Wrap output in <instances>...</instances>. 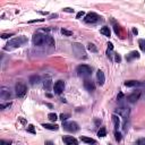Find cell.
<instances>
[{"label": "cell", "mask_w": 145, "mask_h": 145, "mask_svg": "<svg viewBox=\"0 0 145 145\" xmlns=\"http://www.w3.org/2000/svg\"><path fill=\"white\" fill-rule=\"evenodd\" d=\"M64 88H65V82L64 81H58L54 83L53 85V91L56 94H61L64 92Z\"/></svg>", "instance_id": "cell-10"}, {"label": "cell", "mask_w": 145, "mask_h": 145, "mask_svg": "<svg viewBox=\"0 0 145 145\" xmlns=\"http://www.w3.org/2000/svg\"><path fill=\"white\" fill-rule=\"evenodd\" d=\"M45 41H47V35H42V34H36L33 35L32 38V42L34 45H38V47H41V45L45 44Z\"/></svg>", "instance_id": "cell-6"}, {"label": "cell", "mask_w": 145, "mask_h": 145, "mask_svg": "<svg viewBox=\"0 0 145 145\" xmlns=\"http://www.w3.org/2000/svg\"><path fill=\"white\" fill-rule=\"evenodd\" d=\"M76 72L82 77H87L92 75V68L90 66H87V65H79V66H77Z\"/></svg>", "instance_id": "cell-2"}, {"label": "cell", "mask_w": 145, "mask_h": 145, "mask_svg": "<svg viewBox=\"0 0 145 145\" xmlns=\"http://www.w3.org/2000/svg\"><path fill=\"white\" fill-rule=\"evenodd\" d=\"M27 132H29V133H32V134H35L34 126H33V125H30V126H29V128H27Z\"/></svg>", "instance_id": "cell-32"}, {"label": "cell", "mask_w": 145, "mask_h": 145, "mask_svg": "<svg viewBox=\"0 0 145 145\" xmlns=\"http://www.w3.org/2000/svg\"><path fill=\"white\" fill-rule=\"evenodd\" d=\"M81 141L84 142V143H87V144H95L96 143L95 140H93V138H91V137H87V136H81Z\"/></svg>", "instance_id": "cell-19"}, {"label": "cell", "mask_w": 145, "mask_h": 145, "mask_svg": "<svg viewBox=\"0 0 145 145\" xmlns=\"http://www.w3.org/2000/svg\"><path fill=\"white\" fill-rule=\"evenodd\" d=\"M98 136L99 137H106L107 136V129H106V127H101L100 129H99Z\"/></svg>", "instance_id": "cell-22"}, {"label": "cell", "mask_w": 145, "mask_h": 145, "mask_svg": "<svg viewBox=\"0 0 145 145\" xmlns=\"http://www.w3.org/2000/svg\"><path fill=\"white\" fill-rule=\"evenodd\" d=\"M112 122H113V126H115V129L116 130H118V128L120 127V118H119V116H117V115H112Z\"/></svg>", "instance_id": "cell-16"}, {"label": "cell", "mask_w": 145, "mask_h": 145, "mask_svg": "<svg viewBox=\"0 0 145 145\" xmlns=\"http://www.w3.org/2000/svg\"><path fill=\"white\" fill-rule=\"evenodd\" d=\"M83 16H85V13H84V11H78V13H77V15H76V18H81V17H83Z\"/></svg>", "instance_id": "cell-38"}, {"label": "cell", "mask_w": 145, "mask_h": 145, "mask_svg": "<svg viewBox=\"0 0 145 145\" xmlns=\"http://www.w3.org/2000/svg\"><path fill=\"white\" fill-rule=\"evenodd\" d=\"M57 17H58V14H53L50 16V19H53V18H57Z\"/></svg>", "instance_id": "cell-43"}, {"label": "cell", "mask_w": 145, "mask_h": 145, "mask_svg": "<svg viewBox=\"0 0 145 145\" xmlns=\"http://www.w3.org/2000/svg\"><path fill=\"white\" fill-rule=\"evenodd\" d=\"M116 112L118 113V116H121L122 118L127 119L129 116V112H130V109L128 107H120L118 109H116Z\"/></svg>", "instance_id": "cell-9"}, {"label": "cell", "mask_w": 145, "mask_h": 145, "mask_svg": "<svg viewBox=\"0 0 145 145\" xmlns=\"http://www.w3.org/2000/svg\"><path fill=\"white\" fill-rule=\"evenodd\" d=\"M125 86H127V87H134V86H138L140 85V83L137 81H126L124 83Z\"/></svg>", "instance_id": "cell-20"}, {"label": "cell", "mask_w": 145, "mask_h": 145, "mask_svg": "<svg viewBox=\"0 0 145 145\" xmlns=\"http://www.w3.org/2000/svg\"><path fill=\"white\" fill-rule=\"evenodd\" d=\"M40 82V76H38V75H32L30 77V83L32 85H34V84H36V83H39Z\"/></svg>", "instance_id": "cell-21"}, {"label": "cell", "mask_w": 145, "mask_h": 145, "mask_svg": "<svg viewBox=\"0 0 145 145\" xmlns=\"http://www.w3.org/2000/svg\"><path fill=\"white\" fill-rule=\"evenodd\" d=\"M100 20H101V17L99 16L96 13H88V14H86L84 17V22L87 24H95Z\"/></svg>", "instance_id": "cell-5"}, {"label": "cell", "mask_w": 145, "mask_h": 145, "mask_svg": "<svg viewBox=\"0 0 145 145\" xmlns=\"http://www.w3.org/2000/svg\"><path fill=\"white\" fill-rule=\"evenodd\" d=\"M138 45H140L141 50L143 52H145V40L144 39H140V40H138Z\"/></svg>", "instance_id": "cell-25"}, {"label": "cell", "mask_w": 145, "mask_h": 145, "mask_svg": "<svg viewBox=\"0 0 145 145\" xmlns=\"http://www.w3.org/2000/svg\"><path fill=\"white\" fill-rule=\"evenodd\" d=\"M10 107H11V103H6V104H1V106H0V109L5 110L6 108H10Z\"/></svg>", "instance_id": "cell-34"}, {"label": "cell", "mask_w": 145, "mask_h": 145, "mask_svg": "<svg viewBox=\"0 0 145 145\" xmlns=\"http://www.w3.org/2000/svg\"><path fill=\"white\" fill-rule=\"evenodd\" d=\"M115 138L117 142H120L121 141V134L118 132V130H115Z\"/></svg>", "instance_id": "cell-29"}, {"label": "cell", "mask_w": 145, "mask_h": 145, "mask_svg": "<svg viewBox=\"0 0 145 145\" xmlns=\"http://www.w3.org/2000/svg\"><path fill=\"white\" fill-rule=\"evenodd\" d=\"M48 118L50 119V121H56V120L58 119V116L56 115V113L51 112V113H49V115H48Z\"/></svg>", "instance_id": "cell-26"}, {"label": "cell", "mask_w": 145, "mask_h": 145, "mask_svg": "<svg viewBox=\"0 0 145 145\" xmlns=\"http://www.w3.org/2000/svg\"><path fill=\"white\" fill-rule=\"evenodd\" d=\"M63 127L65 130L70 132V133H75L79 129V126L75 121H64L63 122Z\"/></svg>", "instance_id": "cell-4"}, {"label": "cell", "mask_w": 145, "mask_h": 145, "mask_svg": "<svg viewBox=\"0 0 145 145\" xmlns=\"http://www.w3.org/2000/svg\"><path fill=\"white\" fill-rule=\"evenodd\" d=\"M95 124H96V125H100V124H101V120H99V119H95Z\"/></svg>", "instance_id": "cell-46"}, {"label": "cell", "mask_w": 145, "mask_h": 145, "mask_svg": "<svg viewBox=\"0 0 145 145\" xmlns=\"http://www.w3.org/2000/svg\"><path fill=\"white\" fill-rule=\"evenodd\" d=\"M108 145H112V144H110V143H109V144H108Z\"/></svg>", "instance_id": "cell-47"}, {"label": "cell", "mask_w": 145, "mask_h": 145, "mask_svg": "<svg viewBox=\"0 0 145 145\" xmlns=\"http://www.w3.org/2000/svg\"><path fill=\"white\" fill-rule=\"evenodd\" d=\"M15 92H16V95L18 98H23L25 96L26 92H27V87L24 83L18 82L16 85H15Z\"/></svg>", "instance_id": "cell-3"}, {"label": "cell", "mask_w": 145, "mask_h": 145, "mask_svg": "<svg viewBox=\"0 0 145 145\" xmlns=\"http://www.w3.org/2000/svg\"><path fill=\"white\" fill-rule=\"evenodd\" d=\"M138 58H140V53L137 51H132L126 56V60L127 61H132L133 59H138Z\"/></svg>", "instance_id": "cell-15"}, {"label": "cell", "mask_w": 145, "mask_h": 145, "mask_svg": "<svg viewBox=\"0 0 145 145\" xmlns=\"http://www.w3.org/2000/svg\"><path fill=\"white\" fill-rule=\"evenodd\" d=\"M14 33H9V34H7V33H4V34H1V38L2 39H8L9 36H13Z\"/></svg>", "instance_id": "cell-35"}, {"label": "cell", "mask_w": 145, "mask_h": 145, "mask_svg": "<svg viewBox=\"0 0 145 145\" xmlns=\"http://www.w3.org/2000/svg\"><path fill=\"white\" fill-rule=\"evenodd\" d=\"M108 50H113V44L112 43H108Z\"/></svg>", "instance_id": "cell-41"}, {"label": "cell", "mask_w": 145, "mask_h": 145, "mask_svg": "<svg viewBox=\"0 0 145 145\" xmlns=\"http://www.w3.org/2000/svg\"><path fill=\"white\" fill-rule=\"evenodd\" d=\"M113 30H115V32H116V34L118 35V34H120V27L117 25V24H115V26H113Z\"/></svg>", "instance_id": "cell-33"}, {"label": "cell", "mask_w": 145, "mask_h": 145, "mask_svg": "<svg viewBox=\"0 0 145 145\" xmlns=\"http://www.w3.org/2000/svg\"><path fill=\"white\" fill-rule=\"evenodd\" d=\"M26 42H27V39L25 38V36H17V38L11 39L10 41L7 43L8 47L6 48V49H8V48H18V47H22V45H23L24 43H26Z\"/></svg>", "instance_id": "cell-1"}, {"label": "cell", "mask_w": 145, "mask_h": 145, "mask_svg": "<svg viewBox=\"0 0 145 145\" xmlns=\"http://www.w3.org/2000/svg\"><path fill=\"white\" fill-rule=\"evenodd\" d=\"M96 79H98V84L100 86H102L106 82V76H104V73L102 70H98L96 73Z\"/></svg>", "instance_id": "cell-13"}, {"label": "cell", "mask_w": 145, "mask_h": 145, "mask_svg": "<svg viewBox=\"0 0 145 145\" xmlns=\"http://www.w3.org/2000/svg\"><path fill=\"white\" fill-rule=\"evenodd\" d=\"M122 99H124V94H122L121 92H120V93L118 94V96H117V101H121Z\"/></svg>", "instance_id": "cell-40"}, {"label": "cell", "mask_w": 145, "mask_h": 145, "mask_svg": "<svg viewBox=\"0 0 145 145\" xmlns=\"http://www.w3.org/2000/svg\"><path fill=\"white\" fill-rule=\"evenodd\" d=\"M115 61L116 63H120V61H121V57H120L118 53H115Z\"/></svg>", "instance_id": "cell-36"}, {"label": "cell", "mask_w": 145, "mask_h": 145, "mask_svg": "<svg viewBox=\"0 0 145 145\" xmlns=\"http://www.w3.org/2000/svg\"><path fill=\"white\" fill-rule=\"evenodd\" d=\"M87 50L91 51V52H98V48L95 47L93 43H88L87 44Z\"/></svg>", "instance_id": "cell-24"}, {"label": "cell", "mask_w": 145, "mask_h": 145, "mask_svg": "<svg viewBox=\"0 0 145 145\" xmlns=\"http://www.w3.org/2000/svg\"><path fill=\"white\" fill-rule=\"evenodd\" d=\"M84 87H85L86 91L93 92L95 90V84L92 81H90V79H85L84 81Z\"/></svg>", "instance_id": "cell-12"}, {"label": "cell", "mask_w": 145, "mask_h": 145, "mask_svg": "<svg viewBox=\"0 0 145 145\" xmlns=\"http://www.w3.org/2000/svg\"><path fill=\"white\" fill-rule=\"evenodd\" d=\"M0 145H11V141L1 140V141H0Z\"/></svg>", "instance_id": "cell-31"}, {"label": "cell", "mask_w": 145, "mask_h": 145, "mask_svg": "<svg viewBox=\"0 0 145 145\" xmlns=\"http://www.w3.org/2000/svg\"><path fill=\"white\" fill-rule=\"evenodd\" d=\"M43 20H44L43 18H42V19H33V20H30L29 23H36V22H43Z\"/></svg>", "instance_id": "cell-42"}, {"label": "cell", "mask_w": 145, "mask_h": 145, "mask_svg": "<svg viewBox=\"0 0 145 145\" xmlns=\"http://www.w3.org/2000/svg\"><path fill=\"white\" fill-rule=\"evenodd\" d=\"M0 96H1V99H4V100H8V99L11 96V93H10V91H9V88L1 87V91H0Z\"/></svg>", "instance_id": "cell-14"}, {"label": "cell", "mask_w": 145, "mask_h": 145, "mask_svg": "<svg viewBox=\"0 0 145 145\" xmlns=\"http://www.w3.org/2000/svg\"><path fill=\"white\" fill-rule=\"evenodd\" d=\"M50 86H51V81H45L44 82V88H50Z\"/></svg>", "instance_id": "cell-37"}, {"label": "cell", "mask_w": 145, "mask_h": 145, "mask_svg": "<svg viewBox=\"0 0 145 145\" xmlns=\"http://www.w3.org/2000/svg\"><path fill=\"white\" fill-rule=\"evenodd\" d=\"M59 118L63 120V122H64V121H66L68 118H70V115L69 113H61V115L59 116Z\"/></svg>", "instance_id": "cell-28"}, {"label": "cell", "mask_w": 145, "mask_h": 145, "mask_svg": "<svg viewBox=\"0 0 145 145\" xmlns=\"http://www.w3.org/2000/svg\"><path fill=\"white\" fill-rule=\"evenodd\" d=\"M135 145H145V138H138Z\"/></svg>", "instance_id": "cell-30"}, {"label": "cell", "mask_w": 145, "mask_h": 145, "mask_svg": "<svg viewBox=\"0 0 145 145\" xmlns=\"http://www.w3.org/2000/svg\"><path fill=\"white\" fill-rule=\"evenodd\" d=\"M44 145H54V144L52 143L51 141H48V142H45V144H44Z\"/></svg>", "instance_id": "cell-44"}, {"label": "cell", "mask_w": 145, "mask_h": 145, "mask_svg": "<svg viewBox=\"0 0 145 145\" xmlns=\"http://www.w3.org/2000/svg\"><path fill=\"white\" fill-rule=\"evenodd\" d=\"M133 33H134L135 35H137V33H138V31L136 29H133Z\"/></svg>", "instance_id": "cell-45"}, {"label": "cell", "mask_w": 145, "mask_h": 145, "mask_svg": "<svg viewBox=\"0 0 145 145\" xmlns=\"http://www.w3.org/2000/svg\"><path fill=\"white\" fill-rule=\"evenodd\" d=\"M140 98H141V91H135L129 95H127L126 100H127L129 103H135L137 100H140Z\"/></svg>", "instance_id": "cell-8"}, {"label": "cell", "mask_w": 145, "mask_h": 145, "mask_svg": "<svg viewBox=\"0 0 145 145\" xmlns=\"http://www.w3.org/2000/svg\"><path fill=\"white\" fill-rule=\"evenodd\" d=\"M45 44L50 45V47H53V45H54V40L52 39V36L47 35V41H45Z\"/></svg>", "instance_id": "cell-23"}, {"label": "cell", "mask_w": 145, "mask_h": 145, "mask_svg": "<svg viewBox=\"0 0 145 145\" xmlns=\"http://www.w3.org/2000/svg\"><path fill=\"white\" fill-rule=\"evenodd\" d=\"M100 33H101V34H103L104 36H108V38H110V34H111L110 29L108 26H103L102 29L100 30Z\"/></svg>", "instance_id": "cell-18"}, {"label": "cell", "mask_w": 145, "mask_h": 145, "mask_svg": "<svg viewBox=\"0 0 145 145\" xmlns=\"http://www.w3.org/2000/svg\"><path fill=\"white\" fill-rule=\"evenodd\" d=\"M73 50H74L75 54L78 58H86L85 50H84V48L82 47V44H79V43H75V44H73Z\"/></svg>", "instance_id": "cell-7"}, {"label": "cell", "mask_w": 145, "mask_h": 145, "mask_svg": "<svg viewBox=\"0 0 145 145\" xmlns=\"http://www.w3.org/2000/svg\"><path fill=\"white\" fill-rule=\"evenodd\" d=\"M63 10H64V11H66V13H74V9H73V8H69V7L64 8Z\"/></svg>", "instance_id": "cell-39"}, {"label": "cell", "mask_w": 145, "mask_h": 145, "mask_svg": "<svg viewBox=\"0 0 145 145\" xmlns=\"http://www.w3.org/2000/svg\"><path fill=\"white\" fill-rule=\"evenodd\" d=\"M42 127H44L45 129H49V130H58L59 129V126L58 125H53V124H42Z\"/></svg>", "instance_id": "cell-17"}, {"label": "cell", "mask_w": 145, "mask_h": 145, "mask_svg": "<svg viewBox=\"0 0 145 145\" xmlns=\"http://www.w3.org/2000/svg\"><path fill=\"white\" fill-rule=\"evenodd\" d=\"M63 141L65 142V144L66 145H78L77 140L75 137H73V136H64Z\"/></svg>", "instance_id": "cell-11"}, {"label": "cell", "mask_w": 145, "mask_h": 145, "mask_svg": "<svg viewBox=\"0 0 145 145\" xmlns=\"http://www.w3.org/2000/svg\"><path fill=\"white\" fill-rule=\"evenodd\" d=\"M61 33H63L64 35H66V36H72V35H73V32H72V31L66 30V29H61Z\"/></svg>", "instance_id": "cell-27"}]
</instances>
